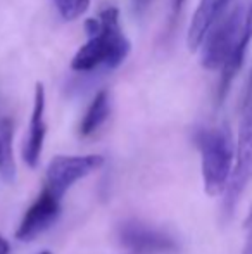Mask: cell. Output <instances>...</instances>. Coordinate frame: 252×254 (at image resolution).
<instances>
[{"mask_svg": "<svg viewBox=\"0 0 252 254\" xmlns=\"http://www.w3.org/2000/svg\"><path fill=\"white\" fill-rule=\"evenodd\" d=\"M201 171L204 190L211 197L225 195L235 166V142L228 127H214L199 131Z\"/></svg>", "mask_w": 252, "mask_h": 254, "instance_id": "cell-3", "label": "cell"}, {"mask_svg": "<svg viewBox=\"0 0 252 254\" xmlns=\"http://www.w3.org/2000/svg\"><path fill=\"white\" fill-rule=\"evenodd\" d=\"M61 199L55 197L49 189H42V192L21 218L19 227L16 230L17 241L31 242L47 232L61 214Z\"/></svg>", "mask_w": 252, "mask_h": 254, "instance_id": "cell-7", "label": "cell"}, {"mask_svg": "<svg viewBox=\"0 0 252 254\" xmlns=\"http://www.w3.org/2000/svg\"><path fill=\"white\" fill-rule=\"evenodd\" d=\"M40 254H52V253H50V251H42Z\"/></svg>", "mask_w": 252, "mask_h": 254, "instance_id": "cell-16", "label": "cell"}, {"mask_svg": "<svg viewBox=\"0 0 252 254\" xmlns=\"http://www.w3.org/2000/svg\"><path fill=\"white\" fill-rule=\"evenodd\" d=\"M0 254H10V244L2 234H0Z\"/></svg>", "mask_w": 252, "mask_h": 254, "instance_id": "cell-14", "label": "cell"}, {"mask_svg": "<svg viewBox=\"0 0 252 254\" xmlns=\"http://www.w3.org/2000/svg\"><path fill=\"white\" fill-rule=\"evenodd\" d=\"M252 40V0L247 5H237L223 16L207 33L201 45V64L204 69L221 71L218 87L219 102L225 101L233 78L246 61Z\"/></svg>", "mask_w": 252, "mask_h": 254, "instance_id": "cell-1", "label": "cell"}, {"mask_svg": "<svg viewBox=\"0 0 252 254\" xmlns=\"http://www.w3.org/2000/svg\"><path fill=\"white\" fill-rule=\"evenodd\" d=\"M252 180V73L247 85L246 97L242 104V114L239 123V137L235 142V166H233L232 180L225 192L223 213L232 216L240 197Z\"/></svg>", "mask_w": 252, "mask_h": 254, "instance_id": "cell-4", "label": "cell"}, {"mask_svg": "<svg viewBox=\"0 0 252 254\" xmlns=\"http://www.w3.org/2000/svg\"><path fill=\"white\" fill-rule=\"evenodd\" d=\"M185 2H187V0H175V9H180V7H182Z\"/></svg>", "mask_w": 252, "mask_h": 254, "instance_id": "cell-15", "label": "cell"}, {"mask_svg": "<svg viewBox=\"0 0 252 254\" xmlns=\"http://www.w3.org/2000/svg\"><path fill=\"white\" fill-rule=\"evenodd\" d=\"M45 106H47V97H45L44 83L35 85L33 95V109H31L30 127L28 133L23 142V161L31 170L38 166L42 152H44L45 135H47V123H45Z\"/></svg>", "mask_w": 252, "mask_h": 254, "instance_id": "cell-8", "label": "cell"}, {"mask_svg": "<svg viewBox=\"0 0 252 254\" xmlns=\"http://www.w3.org/2000/svg\"><path fill=\"white\" fill-rule=\"evenodd\" d=\"M88 40L78 49L71 61V69L90 73L99 67L116 69L126 61L131 44L119 24V10L105 7L97 17L85 21Z\"/></svg>", "mask_w": 252, "mask_h": 254, "instance_id": "cell-2", "label": "cell"}, {"mask_svg": "<svg viewBox=\"0 0 252 254\" xmlns=\"http://www.w3.org/2000/svg\"><path fill=\"white\" fill-rule=\"evenodd\" d=\"M104 164L101 154L87 156H55L50 159L45 173V189L62 201L67 190H71L76 182L87 178Z\"/></svg>", "mask_w": 252, "mask_h": 254, "instance_id": "cell-5", "label": "cell"}, {"mask_svg": "<svg viewBox=\"0 0 252 254\" xmlns=\"http://www.w3.org/2000/svg\"><path fill=\"white\" fill-rule=\"evenodd\" d=\"M14 123L10 118H0V178L5 184H14L16 180V161H14Z\"/></svg>", "mask_w": 252, "mask_h": 254, "instance_id": "cell-10", "label": "cell"}, {"mask_svg": "<svg viewBox=\"0 0 252 254\" xmlns=\"http://www.w3.org/2000/svg\"><path fill=\"white\" fill-rule=\"evenodd\" d=\"M246 230H247V237H246L242 254H252V209L249 211V216L246 220Z\"/></svg>", "mask_w": 252, "mask_h": 254, "instance_id": "cell-13", "label": "cell"}, {"mask_svg": "<svg viewBox=\"0 0 252 254\" xmlns=\"http://www.w3.org/2000/svg\"><path fill=\"white\" fill-rule=\"evenodd\" d=\"M111 113V99L105 90H101L94 97V101L90 102L87 113H85L83 120L80 123V135L81 137H90L94 135L102 125L105 123V120L109 118Z\"/></svg>", "mask_w": 252, "mask_h": 254, "instance_id": "cell-11", "label": "cell"}, {"mask_svg": "<svg viewBox=\"0 0 252 254\" xmlns=\"http://www.w3.org/2000/svg\"><path fill=\"white\" fill-rule=\"evenodd\" d=\"M62 19L74 21L90 7V0H52Z\"/></svg>", "mask_w": 252, "mask_h": 254, "instance_id": "cell-12", "label": "cell"}, {"mask_svg": "<svg viewBox=\"0 0 252 254\" xmlns=\"http://www.w3.org/2000/svg\"><path fill=\"white\" fill-rule=\"evenodd\" d=\"M118 241L131 254H176L180 249L178 241L171 234L138 220L119 225Z\"/></svg>", "mask_w": 252, "mask_h": 254, "instance_id": "cell-6", "label": "cell"}, {"mask_svg": "<svg viewBox=\"0 0 252 254\" xmlns=\"http://www.w3.org/2000/svg\"><path fill=\"white\" fill-rule=\"evenodd\" d=\"M230 0H201L187 31V45L192 52L199 51L207 33L223 17Z\"/></svg>", "mask_w": 252, "mask_h": 254, "instance_id": "cell-9", "label": "cell"}]
</instances>
